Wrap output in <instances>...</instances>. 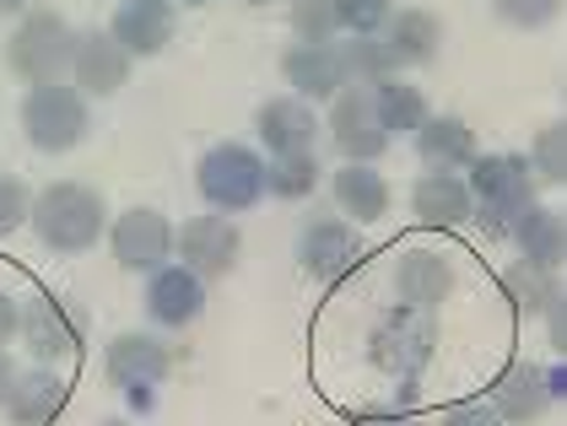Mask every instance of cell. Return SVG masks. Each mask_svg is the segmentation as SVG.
I'll list each match as a JSON object with an SVG mask.
<instances>
[{
    "instance_id": "15",
    "label": "cell",
    "mask_w": 567,
    "mask_h": 426,
    "mask_svg": "<svg viewBox=\"0 0 567 426\" xmlns=\"http://www.w3.org/2000/svg\"><path fill=\"white\" fill-rule=\"evenodd\" d=\"M146 313H152V324H163V330L195 324V319L206 313V281L189 276L184 264L152 270V281H146Z\"/></svg>"
},
{
    "instance_id": "14",
    "label": "cell",
    "mask_w": 567,
    "mask_h": 426,
    "mask_svg": "<svg viewBox=\"0 0 567 426\" xmlns=\"http://www.w3.org/2000/svg\"><path fill=\"white\" fill-rule=\"evenodd\" d=\"M281 76L292 86V97L303 103H330L347 86V65H341V43H292L281 54Z\"/></svg>"
},
{
    "instance_id": "38",
    "label": "cell",
    "mask_w": 567,
    "mask_h": 426,
    "mask_svg": "<svg viewBox=\"0 0 567 426\" xmlns=\"http://www.w3.org/2000/svg\"><path fill=\"white\" fill-rule=\"evenodd\" d=\"M11 335H17V298L0 292V345L11 341Z\"/></svg>"
},
{
    "instance_id": "10",
    "label": "cell",
    "mask_w": 567,
    "mask_h": 426,
    "mask_svg": "<svg viewBox=\"0 0 567 426\" xmlns=\"http://www.w3.org/2000/svg\"><path fill=\"white\" fill-rule=\"evenodd\" d=\"M17 335L28 341V351L39 362H54V356H71L76 341H82V319L49 292H33L28 302H17Z\"/></svg>"
},
{
    "instance_id": "34",
    "label": "cell",
    "mask_w": 567,
    "mask_h": 426,
    "mask_svg": "<svg viewBox=\"0 0 567 426\" xmlns=\"http://www.w3.org/2000/svg\"><path fill=\"white\" fill-rule=\"evenodd\" d=\"M33 211V195H28V184L22 178H0V238H11L22 221Z\"/></svg>"
},
{
    "instance_id": "3",
    "label": "cell",
    "mask_w": 567,
    "mask_h": 426,
    "mask_svg": "<svg viewBox=\"0 0 567 426\" xmlns=\"http://www.w3.org/2000/svg\"><path fill=\"white\" fill-rule=\"evenodd\" d=\"M465 189H471V206L486 227H497V232H508L514 227V216L529 211L535 206V178H529V163L514 157V152H492V157H476L471 163V178H465Z\"/></svg>"
},
{
    "instance_id": "37",
    "label": "cell",
    "mask_w": 567,
    "mask_h": 426,
    "mask_svg": "<svg viewBox=\"0 0 567 426\" xmlns=\"http://www.w3.org/2000/svg\"><path fill=\"white\" fill-rule=\"evenodd\" d=\"M351 426H416L411 416H400V411H368V416H357Z\"/></svg>"
},
{
    "instance_id": "11",
    "label": "cell",
    "mask_w": 567,
    "mask_h": 426,
    "mask_svg": "<svg viewBox=\"0 0 567 426\" xmlns=\"http://www.w3.org/2000/svg\"><path fill=\"white\" fill-rule=\"evenodd\" d=\"M362 254V232L357 221H341V216H313L298 238V259L313 281H341Z\"/></svg>"
},
{
    "instance_id": "41",
    "label": "cell",
    "mask_w": 567,
    "mask_h": 426,
    "mask_svg": "<svg viewBox=\"0 0 567 426\" xmlns=\"http://www.w3.org/2000/svg\"><path fill=\"white\" fill-rule=\"evenodd\" d=\"M244 6H276V0H244Z\"/></svg>"
},
{
    "instance_id": "9",
    "label": "cell",
    "mask_w": 567,
    "mask_h": 426,
    "mask_svg": "<svg viewBox=\"0 0 567 426\" xmlns=\"http://www.w3.org/2000/svg\"><path fill=\"white\" fill-rule=\"evenodd\" d=\"M109 243H114L120 270L152 276V270H163L168 254H174V221H168L163 211H152V206H131L125 216H114Z\"/></svg>"
},
{
    "instance_id": "6",
    "label": "cell",
    "mask_w": 567,
    "mask_h": 426,
    "mask_svg": "<svg viewBox=\"0 0 567 426\" xmlns=\"http://www.w3.org/2000/svg\"><path fill=\"white\" fill-rule=\"evenodd\" d=\"M437 351V319L433 313H416V308H394L373 324V341H368V356L379 373L390 378H422V367L433 362Z\"/></svg>"
},
{
    "instance_id": "42",
    "label": "cell",
    "mask_w": 567,
    "mask_h": 426,
    "mask_svg": "<svg viewBox=\"0 0 567 426\" xmlns=\"http://www.w3.org/2000/svg\"><path fill=\"white\" fill-rule=\"evenodd\" d=\"M178 6H206V0H178Z\"/></svg>"
},
{
    "instance_id": "27",
    "label": "cell",
    "mask_w": 567,
    "mask_h": 426,
    "mask_svg": "<svg viewBox=\"0 0 567 426\" xmlns=\"http://www.w3.org/2000/svg\"><path fill=\"white\" fill-rule=\"evenodd\" d=\"M503 292L514 302V313L519 319H540L546 313V302L557 298V270H535V264H508L503 270Z\"/></svg>"
},
{
    "instance_id": "26",
    "label": "cell",
    "mask_w": 567,
    "mask_h": 426,
    "mask_svg": "<svg viewBox=\"0 0 567 426\" xmlns=\"http://www.w3.org/2000/svg\"><path fill=\"white\" fill-rule=\"evenodd\" d=\"M373 108H379V120L390 135H416L422 120H427V97H422V86L411 82H379L373 86Z\"/></svg>"
},
{
    "instance_id": "25",
    "label": "cell",
    "mask_w": 567,
    "mask_h": 426,
    "mask_svg": "<svg viewBox=\"0 0 567 426\" xmlns=\"http://www.w3.org/2000/svg\"><path fill=\"white\" fill-rule=\"evenodd\" d=\"M336 206L347 211V221H379L390 211V178L373 168V163H347L336 173Z\"/></svg>"
},
{
    "instance_id": "28",
    "label": "cell",
    "mask_w": 567,
    "mask_h": 426,
    "mask_svg": "<svg viewBox=\"0 0 567 426\" xmlns=\"http://www.w3.org/2000/svg\"><path fill=\"white\" fill-rule=\"evenodd\" d=\"M313 189H319L313 152H292V157H270L265 163V195H276V200H308Z\"/></svg>"
},
{
    "instance_id": "1",
    "label": "cell",
    "mask_w": 567,
    "mask_h": 426,
    "mask_svg": "<svg viewBox=\"0 0 567 426\" xmlns=\"http://www.w3.org/2000/svg\"><path fill=\"white\" fill-rule=\"evenodd\" d=\"M33 232L49 254H87L92 243L109 232V206L92 184H76V178H60V184H44L33 195Z\"/></svg>"
},
{
    "instance_id": "13",
    "label": "cell",
    "mask_w": 567,
    "mask_h": 426,
    "mask_svg": "<svg viewBox=\"0 0 567 426\" xmlns=\"http://www.w3.org/2000/svg\"><path fill=\"white\" fill-rule=\"evenodd\" d=\"M454 292V259L437 249H405L394 259V298L400 308L416 313H437V302H449Z\"/></svg>"
},
{
    "instance_id": "4",
    "label": "cell",
    "mask_w": 567,
    "mask_h": 426,
    "mask_svg": "<svg viewBox=\"0 0 567 426\" xmlns=\"http://www.w3.org/2000/svg\"><path fill=\"white\" fill-rule=\"evenodd\" d=\"M71 54H76V33L60 11H28L17 22V33L6 39V65L33 86L60 82L71 71Z\"/></svg>"
},
{
    "instance_id": "16",
    "label": "cell",
    "mask_w": 567,
    "mask_h": 426,
    "mask_svg": "<svg viewBox=\"0 0 567 426\" xmlns=\"http://www.w3.org/2000/svg\"><path fill=\"white\" fill-rule=\"evenodd\" d=\"M551 378L535 367V362H508L503 373H497V384H492V411H497V422H514V426H529L540 422L546 411H551Z\"/></svg>"
},
{
    "instance_id": "21",
    "label": "cell",
    "mask_w": 567,
    "mask_h": 426,
    "mask_svg": "<svg viewBox=\"0 0 567 426\" xmlns=\"http://www.w3.org/2000/svg\"><path fill=\"white\" fill-rule=\"evenodd\" d=\"M103 367H109V378L120 388H157L174 373V351L163 341H152V335H120L109 345Z\"/></svg>"
},
{
    "instance_id": "22",
    "label": "cell",
    "mask_w": 567,
    "mask_h": 426,
    "mask_svg": "<svg viewBox=\"0 0 567 426\" xmlns=\"http://www.w3.org/2000/svg\"><path fill=\"white\" fill-rule=\"evenodd\" d=\"M65 399H71L65 378H54L49 367H33V373H17V378H11L6 416L17 426H49L60 411H65Z\"/></svg>"
},
{
    "instance_id": "29",
    "label": "cell",
    "mask_w": 567,
    "mask_h": 426,
    "mask_svg": "<svg viewBox=\"0 0 567 426\" xmlns=\"http://www.w3.org/2000/svg\"><path fill=\"white\" fill-rule=\"evenodd\" d=\"M341 65H347V86H379L394 76V60L379 33H357V39L341 49Z\"/></svg>"
},
{
    "instance_id": "5",
    "label": "cell",
    "mask_w": 567,
    "mask_h": 426,
    "mask_svg": "<svg viewBox=\"0 0 567 426\" xmlns=\"http://www.w3.org/2000/svg\"><path fill=\"white\" fill-rule=\"evenodd\" d=\"M22 135H28L33 152H49V157L82 146V135H87V97L76 86H60V82L28 86V97H22Z\"/></svg>"
},
{
    "instance_id": "2",
    "label": "cell",
    "mask_w": 567,
    "mask_h": 426,
    "mask_svg": "<svg viewBox=\"0 0 567 426\" xmlns=\"http://www.w3.org/2000/svg\"><path fill=\"white\" fill-rule=\"evenodd\" d=\"M195 189H200V200L221 216H238V211H255L265 200V163L260 152H249V146H238V141H221L212 146L206 157H200V168H195Z\"/></svg>"
},
{
    "instance_id": "36",
    "label": "cell",
    "mask_w": 567,
    "mask_h": 426,
    "mask_svg": "<svg viewBox=\"0 0 567 426\" xmlns=\"http://www.w3.org/2000/svg\"><path fill=\"white\" fill-rule=\"evenodd\" d=\"M546 324H551V341L567 345V308H563V292L546 302Z\"/></svg>"
},
{
    "instance_id": "40",
    "label": "cell",
    "mask_w": 567,
    "mask_h": 426,
    "mask_svg": "<svg viewBox=\"0 0 567 426\" xmlns=\"http://www.w3.org/2000/svg\"><path fill=\"white\" fill-rule=\"evenodd\" d=\"M28 6H33V0H0V17H22Z\"/></svg>"
},
{
    "instance_id": "7",
    "label": "cell",
    "mask_w": 567,
    "mask_h": 426,
    "mask_svg": "<svg viewBox=\"0 0 567 426\" xmlns=\"http://www.w3.org/2000/svg\"><path fill=\"white\" fill-rule=\"evenodd\" d=\"M330 135H336L347 163H373V157L390 152L394 135L384 129L379 108H373V86H341L330 97Z\"/></svg>"
},
{
    "instance_id": "19",
    "label": "cell",
    "mask_w": 567,
    "mask_h": 426,
    "mask_svg": "<svg viewBox=\"0 0 567 426\" xmlns=\"http://www.w3.org/2000/svg\"><path fill=\"white\" fill-rule=\"evenodd\" d=\"M416 157L427 173H465L476 163V129L465 125L460 114H427L416 129Z\"/></svg>"
},
{
    "instance_id": "8",
    "label": "cell",
    "mask_w": 567,
    "mask_h": 426,
    "mask_svg": "<svg viewBox=\"0 0 567 426\" xmlns=\"http://www.w3.org/2000/svg\"><path fill=\"white\" fill-rule=\"evenodd\" d=\"M174 249H178V259H184L189 276L221 281V276H233V264L244 254V238H238V227H233L227 216L212 211V216H189V221L174 232Z\"/></svg>"
},
{
    "instance_id": "18",
    "label": "cell",
    "mask_w": 567,
    "mask_h": 426,
    "mask_svg": "<svg viewBox=\"0 0 567 426\" xmlns=\"http://www.w3.org/2000/svg\"><path fill=\"white\" fill-rule=\"evenodd\" d=\"M384 49H390L394 71H416V65H433L437 49H443V22L437 11H422V6H405V11H390L384 22Z\"/></svg>"
},
{
    "instance_id": "24",
    "label": "cell",
    "mask_w": 567,
    "mask_h": 426,
    "mask_svg": "<svg viewBox=\"0 0 567 426\" xmlns=\"http://www.w3.org/2000/svg\"><path fill=\"white\" fill-rule=\"evenodd\" d=\"M411 211L422 227H460V221H471L476 206H471V189L460 173H422L411 189Z\"/></svg>"
},
{
    "instance_id": "35",
    "label": "cell",
    "mask_w": 567,
    "mask_h": 426,
    "mask_svg": "<svg viewBox=\"0 0 567 426\" xmlns=\"http://www.w3.org/2000/svg\"><path fill=\"white\" fill-rule=\"evenodd\" d=\"M437 426H503V422H497V411H492V405H476V399H471V405L443 411V422Z\"/></svg>"
},
{
    "instance_id": "23",
    "label": "cell",
    "mask_w": 567,
    "mask_h": 426,
    "mask_svg": "<svg viewBox=\"0 0 567 426\" xmlns=\"http://www.w3.org/2000/svg\"><path fill=\"white\" fill-rule=\"evenodd\" d=\"M508 232H514V243H519V259L535 264V270H557L567 259V221H563V211H551V206L519 211Z\"/></svg>"
},
{
    "instance_id": "39",
    "label": "cell",
    "mask_w": 567,
    "mask_h": 426,
    "mask_svg": "<svg viewBox=\"0 0 567 426\" xmlns=\"http://www.w3.org/2000/svg\"><path fill=\"white\" fill-rule=\"evenodd\" d=\"M11 378H17V367H11V356L0 351V405H6V394H11Z\"/></svg>"
},
{
    "instance_id": "12",
    "label": "cell",
    "mask_w": 567,
    "mask_h": 426,
    "mask_svg": "<svg viewBox=\"0 0 567 426\" xmlns=\"http://www.w3.org/2000/svg\"><path fill=\"white\" fill-rule=\"evenodd\" d=\"M71 71H76V92L82 97H114L120 86L131 82V54L109 28H87V33H76Z\"/></svg>"
},
{
    "instance_id": "20",
    "label": "cell",
    "mask_w": 567,
    "mask_h": 426,
    "mask_svg": "<svg viewBox=\"0 0 567 426\" xmlns=\"http://www.w3.org/2000/svg\"><path fill=\"white\" fill-rule=\"evenodd\" d=\"M109 33L125 43L131 60H146V54H163L174 43V6L168 0H125L109 22Z\"/></svg>"
},
{
    "instance_id": "17",
    "label": "cell",
    "mask_w": 567,
    "mask_h": 426,
    "mask_svg": "<svg viewBox=\"0 0 567 426\" xmlns=\"http://www.w3.org/2000/svg\"><path fill=\"white\" fill-rule=\"evenodd\" d=\"M255 129H260V141L270 146V157L313 152V141H319V120H313V108H308L303 97H292V92L265 97L260 114H255Z\"/></svg>"
},
{
    "instance_id": "33",
    "label": "cell",
    "mask_w": 567,
    "mask_h": 426,
    "mask_svg": "<svg viewBox=\"0 0 567 426\" xmlns=\"http://www.w3.org/2000/svg\"><path fill=\"white\" fill-rule=\"evenodd\" d=\"M336 22L347 28L351 39L357 33H379L390 22V0H336Z\"/></svg>"
},
{
    "instance_id": "30",
    "label": "cell",
    "mask_w": 567,
    "mask_h": 426,
    "mask_svg": "<svg viewBox=\"0 0 567 426\" xmlns=\"http://www.w3.org/2000/svg\"><path fill=\"white\" fill-rule=\"evenodd\" d=\"M287 22L298 43H330L341 33L336 22V0H287Z\"/></svg>"
},
{
    "instance_id": "32",
    "label": "cell",
    "mask_w": 567,
    "mask_h": 426,
    "mask_svg": "<svg viewBox=\"0 0 567 426\" xmlns=\"http://www.w3.org/2000/svg\"><path fill=\"white\" fill-rule=\"evenodd\" d=\"M492 11H497V22H508L519 33H535V28H546L563 11V0H492Z\"/></svg>"
},
{
    "instance_id": "31",
    "label": "cell",
    "mask_w": 567,
    "mask_h": 426,
    "mask_svg": "<svg viewBox=\"0 0 567 426\" xmlns=\"http://www.w3.org/2000/svg\"><path fill=\"white\" fill-rule=\"evenodd\" d=\"M529 178L535 184H563L567 178V125H546L529 146Z\"/></svg>"
}]
</instances>
